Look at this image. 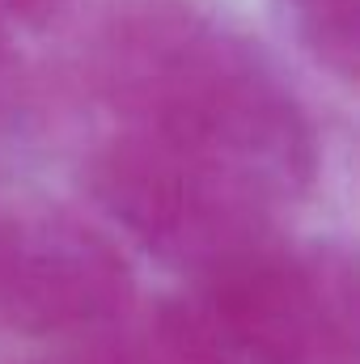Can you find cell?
<instances>
[{"instance_id":"obj_6","label":"cell","mask_w":360,"mask_h":364,"mask_svg":"<svg viewBox=\"0 0 360 364\" xmlns=\"http://www.w3.org/2000/svg\"><path fill=\"white\" fill-rule=\"evenodd\" d=\"M60 9H64V0H0V13L21 26H47Z\"/></svg>"},{"instance_id":"obj_2","label":"cell","mask_w":360,"mask_h":364,"mask_svg":"<svg viewBox=\"0 0 360 364\" xmlns=\"http://www.w3.org/2000/svg\"><path fill=\"white\" fill-rule=\"evenodd\" d=\"M162 339L186 364H356V279L339 246L263 250L166 305Z\"/></svg>"},{"instance_id":"obj_3","label":"cell","mask_w":360,"mask_h":364,"mask_svg":"<svg viewBox=\"0 0 360 364\" xmlns=\"http://www.w3.org/2000/svg\"><path fill=\"white\" fill-rule=\"evenodd\" d=\"M85 191L110 225L191 284L280 242L275 203L127 127L85 161Z\"/></svg>"},{"instance_id":"obj_1","label":"cell","mask_w":360,"mask_h":364,"mask_svg":"<svg viewBox=\"0 0 360 364\" xmlns=\"http://www.w3.org/2000/svg\"><path fill=\"white\" fill-rule=\"evenodd\" d=\"M123 127L284 208L318 178V136L268 55L208 21H149L115 55Z\"/></svg>"},{"instance_id":"obj_7","label":"cell","mask_w":360,"mask_h":364,"mask_svg":"<svg viewBox=\"0 0 360 364\" xmlns=\"http://www.w3.org/2000/svg\"><path fill=\"white\" fill-rule=\"evenodd\" d=\"M43 364H157V360H144V356H68V360H43ZM179 364H186V360H179Z\"/></svg>"},{"instance_id":"obj_8","label":"cell","mask_w":360,"mask_h":364,"mask_svg":"<svg viewBox=\"0 0 360 364\" xmlns=\"http://www.w3.org/2000/svg\"><path fill=\"white\" fill-rule=\"evenodd\" d=\"M4 73H9V55H4V38H0V90H4Z\"/></svg>"},{"instance_id":"obj_5","label":"cell","mask_w":360,"mask_h":364,"mask_svg":"<svg viewBox=\"0 0 360 364\" xmlns=\"http://www.w3.org/2000/svg\"><path fill=\"white\" fill-rule=\"evenodd\" d=\"M284 9L297 21V34L314 51V60L352 81L360 55L356 0H284Z\"/></svg>"},{"instance_id":"obj_4","label":"cell","mask_w":360,"mask_h":364,"mask_svg":"<svg viewBox=\"0 0 360 364\" xmlns=\"http://www.w3.org/2000/svg\"><path fill=\"white\" fill-rule=\"evenodd\" d=\"M132 296V267L102 229L0 178V331L26 339L90 335L119 322Z\"/></svg>"}]
</instances>
